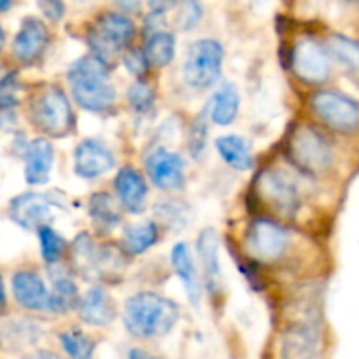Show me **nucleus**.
Instances as JSON below:
<instances>
[{
  "instance_id": "5701e85b",
  "label": "nucleus",
  "mask_w": 359,
  "mask_h": 359,
  "mask_svg": "<svg viewBox=\"0 0 359 359\" xmlns=\"http://www.w3.org/2000/svg\"><path fill=\"white\" fill-rule=\"evenodd\" d=\"M53 293L49 294V311L67 312L79 302V291L72 277L62 269L51 270Z\"/></svg>"
},
{
  "instance_id": "6e6552de",
  "label": "nucleus",
  "mask_w": 359,
  "mask_h": 359,
  "mask_svg": "<svg viewBox=\"0 0 359 359\" xmlns=\"http://www.w3.org/2000/svg\"><path fill=\"white\" fill-rule=\"evenodd\" d=\"M287 231L270 219L252 221L245 233V245L252 256L262 262H273L280 258L287 248Z\"/></svg>"
},
{
  "instance_id": "79ce46f5",
  "label": "nucleus",
  "mask_w": 359,
  "mask_h": 359,
  "mask_svg": "<svg viewBox=\"0 0 359 359\" xmlns=\"http://www.w3.org/2000/svg\"><path fill=\"white\" fill-rule=\"evenodd\" d=\"M9 7H11V2H4V0L0 2V11H6V9H9Z\"/></svg>"
},
{
  "instance_id": "bb28decb",
  "label": "nucleus",
  "mask_w": 359,
  "mask_h": 359,
  "mask_svg": "<svg viewBox=\"0 0 359 359\" xmlns=\"http://www.w3.org/2000/svg\"><path fill=\"white\" fill-rule=\"evenodd\" d=\"M238 111V91L231 83H224L212 100V119L217 125H230Z\"/></svg>"
},
{
  "instance_id": "f257e3e1",
  "label": "nucleus",
  "mask_w": 359,
  "mask_h": 359,
  "mask_svg": "<svg viewBox=\"0 0 359 359\" xmlns=\"http://www.w3.org/2000/svg\"><path fill=\"white\" fill-rule=\"evenodd\" d=\"M125 326L133 337L158 339L179 321V307L156 293L133 294L125 304Z\"/></svg>"
},
{
  "instance_id": "aec40b11",
  "label": "nucleus",
  "mask_w": 359,
  "mask_h": 359,
  "mask_svg": "<svg viewBox=\"0 0 359 359\" xmlns=\"http://www.w3.org/2000/svg\"><path fill=\"white\" fill-rule=\"evenodd\" d=\"M318 337L309 326H293L283 337L280 358L283 359H314Z\"/></svg>"
},
{
  "instance_id": "0eeeda50",
  "label": "nucleus",
  "mask_w": 359,
  "mask_h": 359,
  "mask_svg": "<svg viewBox=\"0 0 359 359\" xmlns=\"http://www.w3.org/2000/svg\"><path fill=\"white\" fill-rule=\"evenodd\" d=\"M312 109L316 114L340 132H351L359 125V105L349 97L337 91H318L312 97Z\"/></svg>"
},
{
  "instance_id": "a211bd4d",
  "label": "nucleus",
  "mask_w": 359,
  "mask_h": 359,
  "mask_svg": "<svg viewBox=\"0 0 359 359\" xmlns=\"http://www.w3.org/2000/svg\"><path fill=\"white\" fill-rule=\"evenodd\" d=\"M79 316L88 325L105 326L114 319L116 307L102 287H91L81 300Z\"/></svg>"
},
{
  "instance_id": "9b49d317",
  "label": "nucleus",
  "mask_w": 359,
  "mask_h": 359,
  "mask_svg": "<svg viewBox=\"0 0 359 359\" xmlns=\"http://www.w3.org/2000/svg\"><path fill=\"white\" fill-rule=\"evenodd\" d=\"M151 181L161 189H177L184 184V160L177 153L156 149L146 161Z\"/></svg>"
},
{
  "instance_id": "f03ea898",
  "label": "nucleus",
  "mask_w": 359,
  "mask_h": 359,
  "mask_svg": "<svg viewBox=\"0 0 359 359\" xmlns=\"http://www.w3.org/2000/svg\"><path fill=\"white\" fill-rule=\"evenodd\" d=\"M72 95L81 107L93 112L107 111L116 102V90L109 83L107 65L90 55L72 63L69 70Z\"/></svg>"
},
{
  "instance_id": "4468645a",
  "label": "nucleus",
  "mask_w": 359,
  "mask_h": 359,
  "mask_svg": "<svg viewBox=\"0 0 359 359\" xmlns=\"http://www.w3.org/2000/svg\"><path fill=\"white\" fill-rule=\"evenodd\" d=\"M262 191L284 216H291L298 207V191L293 181L283 172H266L262 177Z\"/></svg>"
},
{
  "instance_id": "ddd939ff",
  "label": "nucleus",
  "mask_w": 359,
  "mask_h": 359,
  "mask_svg": "<svg viewBox=\"0 0 359 359\" xmlns=\"http://www.w3.org/2000/svg\"><path fill=\"white\" fill-rule=\"evenodd\" d=\"M48 44V30L37 18H27L14 37L13 51L20 62L32 63L42 55Z\"/></svg>"
},
{
  "instance_id": "a878e982",
  "label": "nucleus",
  "mask_w": 359,
  "mask_h": 359,
  "mask_svg": "<svg viewBox=\"0 0 359 359\" xmlns=\"http://www.w3.org/2000/svg\"><path fill=\"white\" fill-rule=\"evenodd\" d=\"M90 214L98 230L111 231L121 223V214L107 193H95L90 200Z\"/></svg>"
},
{
  "instance_id": "c756f323",
  "label": "nucleus",
  "mask_w": 359,
  "mask_h": 359,
  "mask_svg": "<svg viewBox=\"0 0 359 359\" xmlns=\"http://www.w3.org/2000/svg\"><path fill=\"white\" fill-rule=\"evenodd\" d=\"M328 48L339 62L349 67L353 72H359V42L344 35H332L328 39Z\"/></svg>"
},
{
  "instance_id": "423d86ee",
  "label": "nucleus",
  "mask_w": 359,
  "mask_h": 359,
  "mask_svg": "<svg viewBox=\"0 0 359 359\" xmlns=\"http://www.w3.org/2000/svg\"><path fill=\"white\" fill-rule=\"evenodd\" d=\"M287 154L298 168L307 172H321L332 163V149L328 142L311 126H298L287 140Z\"/></svg>"
},
{
  "instance_id": "2f4dec72",
  "label": "nucleus",
  "mask_w": 359,
  "mask_h": 359,
  "mask_svg": "<svg viewBox=\"0 0 359 359\" xmlns=\"http://www.w3.org/2000/svg\"><path fill=\"white\" fill-rule=\"evenodd\" d=\"M39 238H41L42 258L48 263H51V265L58 262L63 256V252H65L67 242L49 226H44L39 230Z\"/></svg>"
},
{
  "instance_id": "20e7f679",
  "label": "nucleus",
  "mask_w": 359,
  "mask_h": 359,
  "mask_svg": "<svg viewBox=\"0 0 359 359\" xmlns=\"http://www.w3.org/2000/svg\"><path fill=\"white\" fill-rule=\"evenodd\" d=\"M133 32V23L125 14L107 13L100 16L88 35L93 56L100 58L104 63L118 56V53L130 42Z\"/></svg>"
},
{
  "instance_id": "4c0bfd02",
  "label": "nucleus",
  "mask_w": 359,
  "mask_h": 359,
  "mask_svg": "<svg viewBox=\"0 0 359 359\" xmlns=\"http://www.w3.org/2000/svg\"><path fill=\"white\" fill-rule=\"evenodd\" d=\"M39 9L46 14V18L53 21H58L60 18L63 16V4L62 2H55V0H49V2H39L37 4Z\"/></svg>"
},
{
  "instance_id": "cd10ccee",
  "label": "nucleus",
  "mask_w": 359,
  "mask_h": 359,
  "mask_svg": "<svg viewBox=\"0 0 359 359\" xmlns=\"http://www.w3.org/2000/svg\"><path fill=\"white\" fill-rule=\"evenodd\" d=\"M39 335H41V330L35 328L34 325L27 321H13L11 325L4 326L0 330V344L2 347L11 351L21 349V347H28L32 344H35L39 340Z\"/></svg>"
},
{
  "instance_id": "f3484780",
  "label": "nucleus",
  "mask_w": 359,
  "mask_h": 359,
  "mask_svg": "<svg viewBox=\"0 0 359 359\" xmlns=\"http://www.w3.org/2000/svg\"><path fill=\"white\" fill-rule=\"evenodd\" d=\"M25 177L30 184H44L49 179L53 165V146L46 139H35L28 144Z\"/></svg>"
},
{
  "instance_id": "7ed1b4c3",
  "label": "nucleus",
  "mask_w": 359,
  "mask_h": 359,
  "mask_svg": "<svg viewBox=\"0 0 359 359\" xmlns=\"http://www.w3.org/2000/svg\"><path fill=\"white\" fill-rule=\"evenodd\" d=\"M32 118L48 135L63 137L74 123L72 109L65 93L56 86H46L32 102Z\"/></svg>"
},
{
  "instance_id": "f704fd0d",
  "label": "nucleus",
  "mask_w": 359,
  "mask_h": 359,
  "mask_svg": "<svg viewBox=\"0 0 359 359\" xmlns=\"http://www.w3.org/2000/svg\"><path fill=\"white\" fill-rule=\"evenodd\" d=\"M205 139H207V123L203 119V114L196 118V121L191 125V135H189V149L196 158L202 156L203 149H205Z\"/></svg>"
},
{
  "instance_id": "6ab92c4d",
  "label": "nucleus",
  "mask_w": 359,
  "mask_h": 359,
  "mask_svg": "<svg viewBox=\"0 0 359 359\" xmlns=\"http://www.w3.org/2000/svg\"><path fill=\"white\" fill-rule=\"evenodd\" d=\"M116 191L125 209L133 214L142 212L146 205L147 186L139 172L132 168H123L116 177Z\"/></svg>"
},
{
  "instance_id": "7c9ffc66",
  "label": "nucleus",
  "mask_w": 359,
  "mask_h": 359,
  "mask_svg": "<svg viewBox=\"0 0 359 359\" xmlns=\"http://www.w3.org/2000/svg\"><path fill=\"white\" fill-rule=\"evenodd\" d=\"M63 349L72 359H91L95 351V342L79 330H69L60 335Z\"/></svg>"
},
{
  "instance_id": "39448f33",
  "label": "nucleus",
  "mask_w": 359,
  "mask_h": 359,
  "mask_svg": "<svg viewBox=\"0 0 359 359\" xmlns=\"http://www.w3.org/2000/svg\"><path fill=\"white\" fill-rule=\"evenodd\" d=\"M223 65V46L214 39H200L189 48L184 79L191 88H209L217 81Z\"/></svg>"
},
{
  "instance_id": "ea45409f",
  "label": "nucleus",
  "mask_w": 359,
  "mask_h": 359,
  "mask_svg": "<svg viewBox=\"0 0 359 359\" xmlns=\"http://www.w3.org/2000/svg\"><path fill=\"white\" fill-rule=\"evenodd\" d=\"M28 359H60V358L56 356V354L48 353V351H39V353L32 354V356Z\"/></svg>"
},
{
  "instance_id": "412c9836",
  "label": "nucleus",
  "mask_w": 359,
  "mask_h": 359,
  "mask_svg": "<svg viewBox=\"0 0 359 359\" xmlns=\"http://www.w3.org/2000/svg\"><path fill=\"white\" fill-rule=\"evenodd\" d=\"M198 256L202 259L203 272H205L207 284L210 290H216L219 286L221 279V266H219V238L214 228H205L200 233L198 244Z\"/></svg>"
},
{
  "instance_id": "c85d7f7f",
  "label": "nucleus",
  "mask_w": 359,
  "mask_h": 359,
  "mask_svg": "<svg viewBox=\"0 0 359 359\" xmlns=\"http://www.w3.org/2000/svg\"><path fill=\"white\" fill-rule=\"evenodd\" d=\"M175 53V41L167 32H156L151 35V39L146 44V56L147 63H153L154 67H165L174 60Z\"/></svg>"
},
{
  "instance_id": "b1692460",
  "label": "nucleus",
  "mask_w": 359,
  "mask_h": 359,
  "mask_svg": "<svg viewBox=\"0 0 359 359\" xmlns=\"http://www.w3.org/2000/svg\"><path fill=\"white\" fill-rule=\"evenodd\" d=\"M216 147L219 151L221 158L226 161L230 167L237 170H249L252 167V156L249 153V147L244 139L237 135H224L216 140Z\"/></svg>"
},
{
  "instance_id": "f8f14e48",
  "label": "nucleus",
  "mask_w": 359,
  "mask_h": 359,
  "mask_svg": "<svg viewBox=\"0 0 359 359\" xmlns=\"http://www.w3.org/2000/svg\"><path fill=\"white\" fill-rule=\"evenodd\" d=\"M112 165H114V158L111 151L98 140H84L76 147L74 167H76V174L81 177H98L111 170Z\"/></svg>"
},
{
  "instance_id": "37998d69",
  "label": "nucleus",
  "mask_w": 359,
  "mask_h": 359,
  "mask_svg": "<svg viewBox=\"0 0 359 359\" xmlns=\"http://www.w3.org/2000/svg\"><path fill=\"white\" fill-rule=\"evenodd\" d=\"M2 46H4V30L2 27H0V49H2Z\"/></svg>"
},
{
  "instance_id": "473e14b6",
  "label": "nucleus",
  "mask_w": 359,
  "mask_h": 359,
  "mask_svg": "<svg viewBox=\"0 0 359 359\" xmlns=\"http://www.w3.org/2000/svg\"><path fill=\"white\" fill-rule=\"evenodd\" d=\"M128 100L135 111H139V112L149 111L151 105H153V102H154L153 88H151L147 83L137 81V83H133L132 86H130Z\"/></svg>"
},
{
  "instance_id": "a19ab883",
  "label": "nucleus",
  "mask_w": 359,
  "mask_h": 359,
  "mask_svg": "<svg viewBox=\"0 0 359 359\" xmlns=\"http://www.w3.org/2000/svg\"><path fill=\"white\" fill-rule=\"evenodd\" d=\"M4 307H6V290H4L2 277H0V312L4 311Z\"/></svg>"
},
{
  "instance_id": "72a5a7b5",
  "label": "nucleus",
  "mask_w": 359,
  "mask_h": 359,
  "mask_svg": "<svg viewBox=\"0 0 359 359\" xmlns=\"http://www.w3.org/2000/svg\"><path fill=\"white\" fill-rule=\"evenodd\" d=\"M18 74H9V76L0 79V111L11 109L18 104Z\"/></svg>"
},
{
  "instance_id": "dca6fc26",
  "label": "nucleus",
  "mask_w": 359,
  "mask_h": 359,
  "mask_svg": "<svg viewBox=\"0 0 359 359\" xmlns=\"http://www.w3.org/2000/svg\"><path fill=\"white\" fill-rule=\"evenodd\" d=\"M14 298L28 311H49V293L34 272H18L13 277Z\"/></svg>"
},
{
  "instance_id": "2eb2a0df",
  "label": "nucleus",
  "mask_w": 359,
  "mask_h": 359,
  "mask_svg": "<svg viewBox=\"0 0 359 359\" xmlns=\"http://www.w3.org/2000/svg\"><path fill=\"white\" fill-rule=\"evenodd\" d=\"M74 259L84 273L93 276H109V270L116 263L114 255L93 244L86 233L79 235L74 242Z\"/></svg>"
},
{
  "instance_id": "e433bc0d",
  "label": "nucleus",
  "mask_w": 359,
  "mask_h": 359,
  "mask_svg": "<svg viewBox=\"0 0 359 359\" xmlns=\"http://www.w3.org/2000/svg\"><path fill=\"white\" fill-rule=\"evenodd\" d=\"M125 63H126V67H128L130 72L135 74V76H142V74L146 72V67H147L146 56H144L142 53L135 51V49L126 53Z\"/></svg>"
},
{
  "instance_id": "9d476101",
  "label": "nucleus",
  "mask_w": 359,
  "mask_h": 359,
  "mask_svg": "<svg viewBox=\"0 0 359 359\" xmlns=\"http://www.w3.org/2000/svg\"><path fill=\"white\" fill-rule=\"evenodd\" d=\"M9 214L13 221L27 230H41L48 226L49 221L53 219L51 214V200L46 195H37V193H27L20 195L11 202Z\"/></svg>"
},
{
  "instance_id": "393cba45",
  "label": "nucleus",
  "mask_w": 359,
  "mask_h": 359,
  "mask_svg": "<svg viewBox=\"0 0 359 359\" xmlns=\"http://www.w3.org/2000/svg\"><path fill=\"white\" fill-rule=\"evenodd\" d=\"M158 230L153 223L130 224L125 228L121 237V249L126 255H142L146 249L156 242Z\"/></svg>"
},
{
  "instance_id": "4be33fe9",
  "label": "nucleus",
  "mask_w": 359,
  "mask_h": 359,
  "mask_svg": "<svg viewBox=\"0 0 359 359\" xmlns=\"http://www.w3.org/2000/svg\"><path fill=\"white\" fill-rule=\"evenodd\" d=\"M172 265H174V270L179 276V279H181L182 284H184L189 302L198 305L200 302L198 273H196L195 263H193L191 255H189V248L186 244H182V242L172 249Z\"/></svg>"
},
{
  "instance_id": "58836bf2",
  "label": "nucleus",
  "mask_w": 359,
  "mask_h": 359,
  "mask_svg": "<svg viewBox=\"0 0 359 359\" xmlns=\"http://www.w3.org/2000/svg\"><path fill=\"white\" fill-rule=\"evenodd\" d=\"M128 359H156V358L151 356V354H147V353H144V351H140V349H133L132 353H130Z\"/></svg>"
},
{
  "instance_id": "c9c22d12",
  "label": "nucleus",
  "mask_w": 359,
  "mask_h": 359,
  "mask_svg": "<svg viewBox=\"0 0 359 359\" xmlns=\"http://www.w3.org/2000/svg\"><path fill=\"white\" fill-rule=\"evenodd\" d=\"M202 18V7L196 2H184L181 6V13L177 14V25L182 30L191 28Z\"/></svg>"
},
{
  "instance_id": "1a4fd4ad",
  "label": "nucleus",
  "mask_w": 359,
  "mask_h": 359,
  "mask_svg": "<svg viewBox=\"0 0 359 359\" xmlns=\"http://www.w3.org/2000/svg\"><path fill=\"white\" fill-rule=\"evenodd\" d=\"M293 70L302 81L311 84H319L326 81L330 74V60L325 49L312 39H300L294 44L291 56Z\"/></svg>"
}]
</instances>
